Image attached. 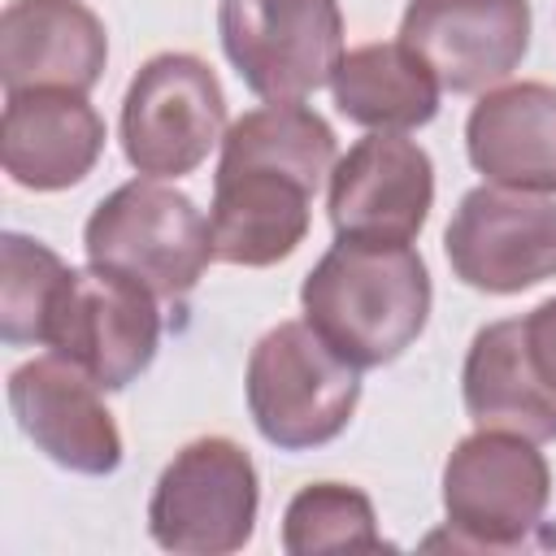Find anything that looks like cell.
<instances>
[{"label": "cell", "mask_w": 556, "mask_h": 556, "mask_svg": "<svg viewBox=\"0 0 556 556\" xmlns=\"http://www.w3.org/2000/svg\"><path fill=\"white\" fill-rule=\"evenodd\" d=\"M434 204L430 152L391 130H369L330 169V226L339 239L413 243Z\"/></svg>", "instance_id": "12"}, {"label": "cell", "mask_w": 556, "mask_h": 556, "mask_svg": "<svg viewBox=\"0 0 556 556\" xmlns=\"http://www.w3.org/2000/svg\"><path fill=\"white\" fill-rule=\"evenodd\" d=\"M9 408L22 434L61 469L104 478L122 465V430L104 408L100 387L56 352L9 374Z\"/></svg>", "instance_id": "14"}, {"label": "cell", "mask_w": 556, "mask_h": 556, "mask_svg": "<svg viewBox=\"0 0 556 556\" xmlns=\"http://www.w3.org/2000/svg\"><path fill=\"white\" fill-rule=\"evenodd\" d=\"M261 482L252 456L222 434L191 439L161 469L148 534L174 556H230L256 530Z\"/></svg>", "instance_id": "6"}, {"label": "cell", "mask_w": 556, "mask_h": 556, "mask_svg": "<svg viewBox=\"0 0 556 556\" xmlns=\"http://www.w3.org/2000/svg\"><path fill=\"white\" fill-rule=\"evenodd\" d=\"M460 395L478 430H513L534 443L556 439V295L473 334Z\"/></svg>", "instance_id": "10"}, {"label": "cell", "mask_w": 556, "mask_h": 556, "mask_svg": "<svg viewBox=\"0 0 556 556\" xmlns=\"http://www.w3.org/2000/svg\"><path fill=\"white\" fill-rule=\"evenodd\" d=\"M109 61V35L83 0H9L0 13L4 91L70 87L91 91Z\"/></svg>", "instance_id": "16"}, {"label": "cell", "mask_w": 556, "mask_h": 556, "mask_svg": "<svg viewBox=\"0 0 556 556\" xmlns=\"http://www.w3.org/2000/svg\"><path fill=\"white\" fill-rule=\"evenodd\" d=\"M282 547L291 556L321 552H382L378 513L361 486L348 482H308L291 495L282 513Z\"/></svg>", "instance_id": "19"}, {"label": "cell", "mask_w": 556, "mask_h": 556, "mask_svg": "<svg viewBox=\"0 0 556 556\" xmlns=\"http://www.w3.org/2000/svg\"><path fill=\"white\" fill-rule=\"evenodd\" d=\"M248 413L265 443L308 452L343 434L361 400V369L308 321H278L248 356Z\"/></svg>", "instance_id": "3"}, {"label": "cell", "mask_w": 556, "mask_h": 556, "mask_svg": "<svg viewBox=\"0 0 556 556\" xmlns=\"http://www.w3.org/2000/svg\"><path fill=\"white\" fill-rule=\"evenodd\" d=\"M552 504V469L534 439L478 430L443 465V513L456 547H526Z\"/></svg>", "instance_id": "5"}, {"label": "cell", "mask_w": 556, "mask_h": 556, "mask_svg": "<svg viewBox=\"0 0 556 556\" xmlns=\"http://www.w3.org/2000/svg\"><path fill=\"white\" fill-rule=\"evenodd\" d=\"M104 152V117L87 91L26 87L4 91L0 161L26 191H65L83 182Z\"/></svg>", "instance_id": "15"}, {"label": "cell", "mask_w": 556, "mask_h": 556, "mask_svg": "<svg viewBox=\"0 0 556 556\" xmlns=\"http://www.w3.org/2000/svg\"><path fill=\"white\" fill-rule=\"evenodd\" d=\"M226 130V91L208 61L156 52L122 100V152L143 178H182L208 161Z\"/></svg>", "instance_id": "8"}, {"label": "cell", "mask_w": 556, "mask_h": 556, "mask_svg": "<svg viewBox=\"0 0 556 556\" xmlns=\"http://www.w3.org/2000/svg\"><path fill=\"white\" fill-rule=\"evenodd\" d=\"M465 152L495 187L556 195V87L508 83L482 91L465 122Z\"/></svg>", "instance_id": "17"}, {"label": "cell", "mask_w": 556, "mask_h": 556, "mask_svg": "<svg viewBox=\"0 0 556 556\" xmlns=\"http://www.w3.org/2000/svg\"><path fill=\"white\" fill-rule=\"evenodd\" d=\"M156 295L126 274L83 265L65 269L43 317V348L83 369L100 391L130 387L156 356Z\"/></svg>", "instance_id": "7"}, {"label": "cell", "mask_w": 556, "mask_h": 556, "mask_svg": "<svg viewBox=\"0 0 556 556\" xmlns=\"http://www.w3.org/2000/svg\"><path fill=\"white\" fill-rule=\"evenodd\" d=\"M452 274L486 295H517L556 278V200L508 187L460 195L447 235Z\"/></svg>", "instance_id": "11"}, {"label": "cell", "mask_w": 556, "mask_h": 556, "mask_svg": "<svg viewBox=\"0 0 556 556\" xmlns=\"http://www.w3.org/2000/svg\"><path fill=\"white\" fill-rule=\"evenodd\" d=\"M330 91L348 122L365 130L408 135L434 122L443 87L404 39H391V43H361L343 52V61L330 74Z\"/></svg>", "instance_id": "18"}, {"label": "cell", "mask_w": 556, "mask_h": 556, "mask_svg": "<svg viewBox=\"0 0 556 556\" xmlns=\"http://www.w3.org/2000/svg\"><path fill=\"white\" fill-rule=\"evenodd\" d=\"M217 35L261 100H304L343 61L339 0H222Z\"/></svg>", "instance_id": "9"}, {"label": "cell", "mask_w": 556, "mask_h": 556, "mask_svg": "<svg viewBox=\"0 0 556 556\" xmlns=\"http://www.w3.org/2000/svg\"><path fill=\"white\" fill-rule=\"evenodd\" d=\"M65 261L17 230L0 235V339L13 348L43 343V317L56 282L65 278Z\"/></svg>", "instance_id": "20"}, {"label": "cell", "mask_w": 556, "mask_h": 556, "mask_svg": "<svg viewBox=\"0 0 556 556\" xmlns=\"http://www.w3.org/2000/svg\"><path fill=\"white\" fill-rule=\"evenodd\" d=\"M83 248L91 265L135 278L156 300H182L217 261L208 217L161 178H130L109 191L83 226Z\"/></svg>", "instance_id": "4"}, {"label": "cell", "mask_w": 556, "mask_h": 556, "mask_svg": "<svg viewBox=\"0 0 556 556\" xmlns=\"http://www.w3.org/2000/svg\"><path fill=\"white\" fill-rule=\"evenodd\" d=\"M400 39L443 91H491L530 48V0H408Z\"/></svg>", "instance_id": "13"}, {"label": "cell", "mask_w": 556, "mask_h": 556, "mask_svg": "<svg viewBox=\"0 0 556 556\" xmlns=\"http://www.w3.org/2000/svg\"><path fill=\"white\" fill-rule=\"evenodd\" d=\"M334 152L330 122L300 100H269L230 122L208 204L213 256L243 269L287 261L308 235Z\"/></svg>", "instance_id": "1"}, {"label": "cell", "mask_w": 556, "mask_h": 556, "mask_svg": "<svg viewBox=\"0 0 556 556\" xmlns=\"http://www.w3.org/2000/svg\"><path fill=\"white\" fill-rule=\"evenodd\" d=\"M430 269L408 243L339 239L300 282L304 321L356 369L400 361L430 321Z\"/></svg>", "instance_id": "2"}]
</instances>
